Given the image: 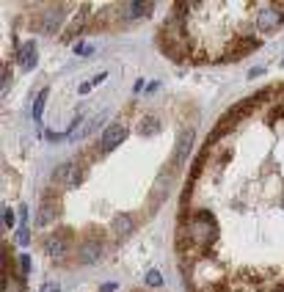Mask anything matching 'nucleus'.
<instances>
[{"label":"nucleus","mask_w":284,"mask_h":292,"mask_svg":"<svg viewBox=\"0 0 284 292\" xmlns=\"http://www.w3.org/2000/svg\"><path fill=\"white\" fill-rule=\"evenodd\" d=\"M218 237V221L210 209H196V212L185 215V221L179 223L177 245L182 254L193 257V254H207L210 245Z\"/></svg>","instance_id":"f257e3e1"},{"label":"nucleus","mask_w":284,"mask_h":292,"mask_svg":"<svg viewBox=\"0 0 284 292\" xmlns=\"http://www.w3.org/2000/svg\"><path fill=\"white\" fill-rule=\"evenodd\" d=\"M55 179H58L64 188H77L86 179V171H83V166H77V163H64V166L55 171Z\"/></svg>","instance_id":"f03ea898"},{"label":"nucleus","mask_w":284,"mask_h":292,"mask_svg":"<svg viewBox=\"0 0 284 292\" xmlns=\"http://www.w3.org/2000/svg\"><path fill=\"white\" fill-rule=\"evenodd\" d=\"M69 243H72V232L69 229H61V232L50 234L44 240V251H47L50 257H64L66 251H69Z\"/></svg>","instance_id":"7ed1b4c3"},{"label":"nucleus","mask_w":284,"mask_h":292,"mask_svg":"<svg viewBox=\"0 0 284 292\" xmlns=\"http://www.w3.org/2000/svg\"><path fill=\"white\" fill-rule=\"evenodd\" d=\"M125 141H127V127H122V124H108L105 130H102L100 149H102V152H113L116 146H122Z\"/></svg>","instance_id":"20e7f679"},{"label":"nucleus","mask_w":284,"mask_h":292,"mask_svg":"<svg viewBox=\"0 0 284 292\" xmlns=\"http://www.w3.org/2000/svg\"><path fill=\"white\" fill-rule=\"evenodd\" d=\"M102 243L100 240H83L80 243V248H77V259L83 265H94V262H100V257H102Z\"/></svg>","instance_id":"39448f33"},{"label":"nucleus","mask_w":284,"mask_h":292,"mask_svg":"<svg viewBox=\"0 0 284 292\" xmlns=\"http://www.w3.org/2000/svg\"><path fill=\"white\" fill-rule=\"evenodd\" d=\"M154 11V3H146V0H130L122 6V17L125 19H138V17H149Z\"/></svg>","instance_id":"423d86ee"},{"label":"nucleus","mask_w":284,"mask_h":292,"mask_svg":"<svg viewBox=\"0 0 284 292\" xmlns=\"http://www.w3.org/2000/svg\"><path fill=\"white\" fill-rule=\"evenodd\" d=\"M66 19V8L64 6H53L47 14H44V22H42V30L44 33H58L61 25Z\"/></svg>","instance_id":"0eeeda50"},{"label":"nucleus","mask_w":284,"mask_h":292,"mask_svg":"<svg viewBox=\"0 0 284 292\" xmlns=\"http://www.w3.org/2000/svg\"><path fill=\"white\" fill-rule=\"evenodd\" d=\"M282 22H284V14L276 11V8H271V6L260 8V14H257V25H260V30H273V28H279Z\"/></svg>","instance_id":"6e6552de"},{"label":"nucleus","mask_w":284,"mask_h":292,"mask_svg":"<svg viewBox=\"0 0 284 292\" xmlns=\"http://www.w3.org/2000/svg\"><path fill=\"white\" fill-rule=\"evenodd\" d=\"M193 138H196V132H193V130H185L182 135H179V141H177V152H174V163H177V166H182V163L188 160L190 149H193Z\"/></svg>","instance_id":"1a4fd4ad"},{"label":"nucleus","mask_w":284,"mask_h":292,"mask_svg":"<svg viewBox=\"0 0 284 292\" xmlns=\"http://www.w3.org/2000/svg\"><path fill=\"white\" fill-rule=\"evenodd\" d=\"M17 58H19V66H22V72H30V69H33L36 61H39V55H36V42H25L22 47H19Z\"/></svg>","instance_id":"9d476101"},{"label":"nucleus","mask_w":284,"mask_h":292,"mask_svg":"<svg viewBox=\"0 0 284 292\" xmlns=\"http://www.w3.org/2000/svg\"><path fill=\"white\" fill-rule=\"evenodd\" d=\"M133 218L127 212H119L116 218H113V223H111V232H116V237H127V234L133 232Z\"/></svg>","instance_id":"9b49d317"},{"label":"nucleus","mask_w":284,"mask_h":292,"mask_svg":"<svg viewBox=\"0 0 284 292\" xmlns=\"http://www.w3.org/2000/svg\"><path fill=\"white\" fill-rule=\"evenodd\" d=\"M58 212H61V204H58V201H47L42 209H39V218H36V223H39V226H50V223L58 218Z\"/></svg>","instance_id":"f8f14e48"},{"label":"nucleus","mask_w":284,"mask_h":292,"mask_svg":"<svg viewBox=\"0 0 284 292\" xmlns=\"http://www.w3.org/2000/svg\"><path fill=\"white\" fill-rule=\"evenodd\" d=\"M86 17H89V6H83V8H80V11H77V17L72 19V25L64 30V39H72V36H75L77 30H80V25L86 22Z\"/></svg>","instance_id":"ddd939ff"},{"label":"nucleus","mask_w":284,"mask_h":292,"mask_svg":"<svg viewBox=\"0 0 284 292\" xmlns=\"http://www.w3.org/2000/svg\"><path fill=\"white\" fill-rule=\"evenodd\" d=\"M47 94H50V89H42V91H39V97H36V102H33V121H36V124H42V116H44V102H47Z\"/></svg>","instance_id":"4468645a"},{"label":"nucleus","mask_w":284,"mask_h":292,"mask_svg":"<svg viewBox=\"0 0 284 292\" xmlns=\"http://www.w3.org/2000/svg\"><path fill=\"white\" fill-rule=\"evenodd\" d=\"M138 132H141V135H157V132H160V121L157 119H143V124L138 127Z\"/></svg>","instance_id":"2eb2a0df"},{"label":"nucleus","mask_w":284,"mask_h":292,"mask_svg":"<svg viewBox=\"0 0 284 292\" xmlns=\"http://www.w3.org/2000/svg\"><path fill=\"white\" fill-rule=\"evenodd\" d=\"M17 243H19V248H25V245L30 243V229H28V223H19V229H17Z\"/></svg>","instance_id":"dca6fc26"},{"label":"nucleus","mask_w":284,"mask_h":292,"mask_svg":"<svg viewBox=\"0 0 284 292\" xmlns=\"http://www.w3.org/2000/svg\"><path fill=\"white\" fill-rule=\"evenodd\" d=\"M3 292H22V287L17 284V279H14L11 273L3 276Z\"/></svg>","instance_id":"f3484780"},{"label":"nucleus","mask_w":284,"mask_h":292,"mask_svg":"<svg viewBox=\"0 0 284 292\" xmlns=\"http://www.w3.org/2000/svg\"><path fill=\"white\" fill-rule=\"evenodd\" d=\"M146 284L149 287H163V276H160V270H149V273H146Z\"/></svg>","instance_id":"a211bd4d"},{"label":"nucleus","mask_w":284,"mask_h":292,"mask_svg":"<svg viewBox=\"0 0 284 292\" xmlns=\"http://www.w3.org/2000/svg\"><path fill=\"white\" fill-rule=\"evenodd\" d=\"M3 226L6 229H14V209H3Z\"/></svg>","instance_id":"6ab92c4d"},{"label":"nucleus","mask_w":284,"mask_h":292,"mask_svg":"<svg viewBox=\"0 0 284 292\" xmlns=\"http://www.w3.org/2000/svg\"><path fill=\"white\" fill-rule=\"evenodd\" d=\"M75 53L77 55H91V53H94V47H91V44H86V42H77L75 44Z\"/></svg>","instance_id":"aec40b11"},{"label":"nucleus","mask_w":284,"mask_h":292,"mask_svg":"<svg viewBox=\"0 0 284 292\" xmlns=\"http://www.w3.org/2000/svg\"><path fill=\"white\" fill-rule=\"evenodd\" d=\"M19 270H22V276L30 273V257L28 254H19Z\"/></svg>","instance_id":"412c9836"},{"label":"nucleus","mask_w":284,"mask_h":292,"mask_svg":"<svg viewBox=\"0 0 284 292\" xmlns=\"http://www.w3.org/2000/svg\"><path fill=\"white\" fill-rule=\"evenodd\" d=\"M8 80H11V69L6 66V69H3V94L8 91Z\"/></svg>","instance_id":"4be33fe9"},{"label":"nucleus","mask_w":284,"mask_h":292,"mask_svg":"<svg viewBox=\"0 0 284 292\" xmlns=\"http://www.w3.org/2000/svg\"><path fill=\"white\" fill-rule=\"evenodd\" d=\"M105 78H108V72H100V75H94V78H91V86H100V83H105Z\"/></svg>","instance_id":"5701e85b"},{"label":"nucleus","mask_w":284,"mask_h":292,"mask_svg":"<svg viewBox=\"0 0 284 292\" xmlns=\"http://www.w3.org/2000/svg\"><path fill=\"white\" fill-rule=\"evenodd\" d=\"M42 292H61V287H58V284H53V281H47V284L42 287Z\"/></svg>","instance_id":"b1692460"},{"label":"nucleus","mask_w":284,"mask_h":292,"mask_svg":"<svg viewBox=\"0 0 284 292\" xmlns=\"http://www.w3.org/2000/svg\"><path fill=\"white\" fill-rule=\"evenodd\" d=\"M91 89H94V86H91V80H89V83H80V86H77V91H80V94H89Z\"/></svg>","instance_id":"393cba45"},{"label":"nucleus","mask_w":284,"mask_h":292,"mask_svg":"<svg viewBox=\"0 0 284 292\" xmlns=\"http://www.w3.org/2000/svg\"><path fill=\"white\" fill-rule=\"evenodd\" d=\"M100 292H116V284H113V281H108V284L100 287Z\"/></svg>","instance_id":"a878e982"},{"label":"nucleus","mask_w":284,"mask_h":292,"mask_svg":"<svg viewBox=\"0 0 284 292\" xmlns=\"http://www.w3.org/2000/svg\"><path fill=\"white\" fill-rule=\"evenodd\" d=\"M260 75H265V69H262V66H254V69L249 72V78H260Z\"/></svg>","instance_id":"bb28decb"},{"label":"nucleus","mask_w":284,"mask_h":292,"mask_svg":"<svg viewBox=\"0 0 284 292\" xmlns=\"http://www.w3.org/2000/svg\"><path fill=\"white\" fill-rule=\"evenodd\" d=\"M276 292H284V287H279V290H276Z\"/></svg>","instance_id":"cd10ccee"},{"label":"nucleus","mask_w":284,"mask_h":292,"mask_svg":"<svg viewBox=\"0 0 284 292\" xmlns=\"http://www.w3.org/2000/svg\"><path fill=\"white\" fill-rule=\"evenodd\" d=\"M282 69H284V61H282Z\"/></svg>","instance_id":"c85d7f7f"}]
</instances>
